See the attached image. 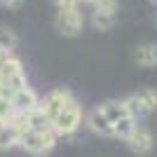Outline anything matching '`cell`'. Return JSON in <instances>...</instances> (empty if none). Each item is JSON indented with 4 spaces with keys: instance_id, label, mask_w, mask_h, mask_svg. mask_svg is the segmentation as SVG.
<instances>
[{
    "instance_id": "e0dca14e",
    "label": "cell",
    "mask_w": 157,
    "mask_h": 157,
    "mask_svg": "<svg viewBox=\"0 0 157 157\" xmlns=\"http://www.w3.org/2000/svg\"><path fill=\"white\" fill-rule=\"evenodd\" d=\"M152 21H155V26H157V14H155V17H152Z\"/></svg>"
},
{
    "instance_id": "52a82bcc",
    "label": "cell",
    "mask_w": 157,
    "mask_h": 157,
    "mask_svg": "<svg viewBox=\"0 0 157 157\" xmlns=\"http://www.w3.org/2000/svg\"><path fill=\"white\" fill-rule=\"evenodd\" d=\"M127 148L131 152H136V155H150L152 148H155V136H152V131L143 124H136L134 129L129 131V136L124 138Z\"/></svg>"
},
{
    "instance_id": "ba28073f",
    "label": "cell",
    "mask_w": 157,
    "mask_h": 157,
    "mask_svg": "<svg viewBox=\"0 0 157 157\" xmlns=\"http://www.w3.org/2000/svg\"><path fill=\"white\" fill-rule=\"evenodd\" d=\"M56 31L63 38H78L85 26V17L80 10H71V12H56Z\"/></svg>"
},
{
    "instance_id": "7a4b0ae2",
    "label": "cell",
    "mask_w": 157,
    "mask_h": 157,
    "mask_svg": "<svg viewBox=\"0 0 157 157\" xmlns=\"http://www.w3.org/2000/svg\"><path fill=\"white\" fill-rule=\"evenodd\" d=\"M56 134H54L52 127H33L28 129L19 141V148L24 152L33 157H40V155H47V152L52 150L54 145H56Z\"/></svg>"
},
{
    "instance_id": "7c38bea8",
    "label": "cell",
    "mask_w": 157,
    "mask_h": 157,
    "mask_svg": "<svg viewBox=\"0 0 157 157\" xmlns=\"http://www.w3.org/2000/svg\"><path fill=\"white\" fill-rule=\"evenodd\" d=\"M14 115H17V110H14V105L10 98L0 96V124H10L14 120Z\"/></svg>"
},
{
    "instance_id": "3957f363",
    "label": "cell",
    "mask_w": 157,
    "mask_h": 157,
    "mask_svg": "<svg viewBox=\"0 0 157 157\" xmlns=\"http://www.w3.org/2000/svg\"><path fill=\"white\" fill-rule=\"evenodd\" d=\"M85 122V113H82V105L78 101H73L71 105H66L63 110L56 115V120L52 122V129L56 136H73L75 131L82 127Z\"/></svg>"
},
{
    "instance_id": "9a60e30c",
    "label": "cell",
    "mask_w": 157,
    "mask_h": 157,
    "mask_svg": "<svg viewBox=\"0 0 157 157\" xmlns=\"http://www.w3.org/2000/svg\"><path fill=\"white\" fill-rule=\"evenodd\" d=\"M0 5H5V7H17V5H19V0H0Z\"/></svg>"
},
{
    "instance_id": "2e32d148",
    "label": "cell",
    "mask_w": 157,
    "mask_h": 157,
    "mask_svg": "<svg viewBox=\"0 0 157 157\" xmlns=\"http://www.w3.org/2000/svg\"><path fill=\"white\" fill-rule=\"evenodd\" d=\"M80 2H87V5H94V2H96V0H80Z\"/></svg>"
},
{
    "instance_id": "ac0fdd59",
    "label": "cell",
    "mask_w": 157,
    "mask_h": 157,
    "mask_svg": "<svg viewBox=\"0 0 157 157\" xmlns=\"http://www.w3.org/2000/svg\"><path fill=\"white\" fill-rule=\"evenodd\" d=\"M150 2H152V5H155V7H157V0H150Z\"/></svg>"
},
{
    "instance_id": "9c48e42d",
    "label": "cell",
    "mask_w": 157,
    "mask_h": 157,
    "mask_svg": "<svg viewBox=\"0 0 157 157\" xmlns=\"http://www.w3.org/2000/svg\"><path fill=\"white\" fill-rule=\"evenodd\" d=\"M10 101H12V105H14L17 113H26V115L40 108V96L35 94V89L28 87V85L21 87V89H17V92L10 96Z\"/></svg>"
},
{
    "instance_id": "5bb4252c",
    "label": "cell",
    "mask_w": 157,
    "mask_h": 157,
    "mask_svg": "<svg viewBox=\"0 0 157 157\" xmlns=\"http://www.w3.org/2000/svg\"><path fill=\"white\" fill-rule=\"evenodd\" d=\"M56 12H71V10H80V0H54Z\"/></svg>"
},
{
    "instance_id": "8992f818",
    "label": "cell",
    "mask_w": 157,
    "mask_h": 157,
    "mask_svg": "<svg viewBox=\"0 0 157 157\" xmlns=\"http://www.w3.org/2000/svg\"><path fill=\"white\" fill-rule=\"evenodd\" d=\"M127 103H129V108L134 110L136 117L138 115H150V113L157 110V89L143 87V89L129 94V96H127Z\"/></svg>"
},
{
    "instance_id": "4fadbf2b",
    "label": "cell",
    "mask_w": 157,
    "mask_h": 157,
    "mask_svg": "<svg viewBox=\"0 0 157 157\" xmlns=\"http://www.w3.org/2000/svg\"><path fill=\"white\" fill-rule=\"evenodd\" d=\"M17 45V33L7 26H0V49L2 52H10L12 47Z\"/></svg>"
},
{
    "instance_id": "8fae6325",
    "label": "cell",
    "mask_w": 157,
    "mask_h": 157,
    "mask_svg": "<svg viewBox=\"0 0 157 157\" xmlns=\"http://www.w3.org/2000/svg\"><path fill=\"white\" fill-rule=\"evenodd\" d=\"M19 141H21V134L12 124H0V150L19 148Z\"/></svg>"
},
{
    "instance_id": "277c9868",
    "label": "cell",
    "mask_w": 157,
    "mask_h": 157,
    "mask_svg": "<svg viewBox=\"0 0 157 157\" xmlns=\"http://www.w3.org/2000/svg\"><path fill=\"white\" fill-rule=\"evenodd\" d=\"M73 101H75V96H73L68 89H52L49 94H45V98H40L38 110L45 115V120L49 122V127H52V122L56 120V115L63 110L66 105H71Z\"/></svg>"
},
{
    "instance_id": "5b68a950",
    "label": "cell",
    "mask_w": 157,
    "mask_h": 157,
    "mask_svg": "<svg viewBox=\"0 0 157 157\" xmlns=\"http://www.w3.org/2000/svg\"><path fill=\"white\" fill-rule=\"evenodd\" d=\"M117 21V0H96L92 12V26L96 31H110Z\"/></svg>"
},
{
    "instance_id": "30bf717a",
    "label": "cell",
    "mask_w": 157,
    "mask_h": 157,
    "mask_svg": "<svg viewBox=\"0 0 157 157\" xmlns=\"http://www.w3.org/2000/svg\"><path fill=\"white\" fill-rule=\"evenodd\" d=\"M136 63L141 68H157V45L155 42H143L136 49Z\"/></svg>"
},
{
    "instance_id": "6da1fadb",
    "label": "cell",
    "mask_w": 157,
    "mask_h": 157,
    "mask_svg": "<svg viewBox=\"0 0 157 157\" xmlns=\"http://www.w3.org/2000/svg\"><path fill=\"white\" fill-rule=\"evenodd\" d=\"M87 127L98 134V136H110V138H122L124 141L129 136V131L138 124L134 110L129 108L127 98H110L98 103L96 108L89 110V115H85Z\"/></svg>"
}]
</instances>
